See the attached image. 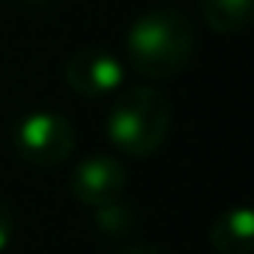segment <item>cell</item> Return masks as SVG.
Segmentation results:
<instances>
[{"instance_id":"cell-6","label":"cell","mask_w":254,"mask_h":254,"mask_svg":"<svg viewBox=\"0 0 254 254\" xmlns=\"http://www.w3.org/2000/svg\"><path fill=\"white\" fill-rule=\"evenodd\" d=\"M209 245L218 254H251L254 251V212L248 206H233L215 215L209 224Z\"/></svg>"},{"instance_id":"cell-7","label":"cell","mask_w":254,"mask_h":254,"mask_svg":"<svg viewBox=\"0 0 254 254\" xmlns=\"http://www.w3.org/2000/svg\"><path fill=\"white\" fill-rule=\"evenodd\" d=\"M200 15L212 33L233 36L251 24L254 0H200Z\"/></svg>"},{"instance_id":"cell-11","label":"cell","mask_w":254,"mask_h":254,"mask_svg":"<svg viewBox=\"0 0 254 254\" xmlns=\"http://www.w3.org/2000/svg\"><path fill=\"white\" fill-rule=\"evenodd\" d=\"M21 3H24V6H51L54 0H21Z\"/></svg>"},{"instance_id":"cell-5","label":"cell","mask_w":254,"mask_h":254,"mask_svg":"<svg viewBox=\"0 0 254 254\" xmlns=\"http://www.w3.org/2000/svg\"><path fill=\"white\" fill-rule=\"evenodd\" d=\"M126 186H129V174H126L123 162L114 156H102V153L87 156L69 174V194L90 209L120 200Z\"/></svg>"},{"instance_id":"cell-3","label":"cell","mask_w":254,"mask_h":254,"mask_svg":"<svg viewBox=\"0 0 254 254\" xmlns=\"http://www.w3.org/2000/svg\"><path fill=\"white\" fill-rule=\"evenodd\" d=\"M12 150L33 168H57L75 150V126L66 114L33 111L12 126Z\"/></svg>"},{"instance_id":"cell-4","label":"cell","mask_w":254,"mask_h":254,"mask_svg":"<svg viewBox=\"0 0 254 254\" xmlns=\"http://www.w3.org/2000/svg\"><path fill=\"white\" fill-rule=\"evenodd\" d=\"M63 78L72 93H78L81 99L99 102V99L114 96L123 87L126 69L117 54H111L99 45H90V48H78L69 54V60L63 66Z\"/></svg>"},{"instance_id":"cell-1","label":"cell","mask_w":254,"mask_h":254,"mask_svg":"<svg viewBox=\"0 0 254 254\" xmlns=\"http://www.w3.org/2000/svg\"><path fill=\"white\" fill-rule=\"evenodd\" d=\"M194 54V27L177 6H156L141 12L126 33V60L150 81L180 75Z\"/></svg>"},{"instance_id":"cell-10","label":"cell","mask_w":254,"mask_h":254,"mask_svg":"<svg viewBox=\"0 0 254 254\" xmlns=\"http://www.w3.org/2000/svg\"><path fill=\"white\" fill-rule=\"evenodd\" d=\"M117 254H162L159 248H150V245H129V248H123Z\"/></svg>"},{"instance_id":"cell-2","label":"cell","mask_w":254,"mask_h":254,"mask_svg":"<svg viewBox=\"0 0 254 254\" xmlns=\"http://www.w3.org/2000/svg\"><path fill=\"white\" fill-rule=\"evenodd\" d=\"M111 111L105 117V135L111 147L129 159L156 156L171 135V102L156 87H129L111 96Z\"/></svg>"},{"instance_id":"cell-8","label":"cell","mask_w":254,"mask_h":254,"mask_svg":"<svg viewBox=\"0 0 254 254\" xmlns=\"http://www.w3.org/2000/svg\"><path fill=\"white\" fill-rule=\"evenodd\" d=\"M132 212L129 209H123L120 200L108 203V206H99L96 209V227L102 233H111V236H123V233H129L132 230Z\"/></svg>"},{"instance_id":"cell-9","label":"cell","mask_w":254,"mask_h":254,"mask_svg":"<svg viewBox=\"0 0 254 254\" xmlns=\"http://www.w3.org/2000/svg\"><path fill=\"white\" fill-rule=\"evenodd\" d=\"M12 236H15V215L3 200H0V254L9 248Z\"/></svg>"}]
</instances>
